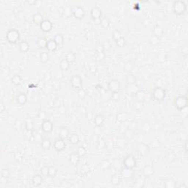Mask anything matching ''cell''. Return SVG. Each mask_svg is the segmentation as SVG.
<instances>
[{"instance_id":"obj_1","label":"cell","mask_w":188,"mask_h":188,"mask_svg":"<svg viewBox=\"0 0 188 188\" xmlns=\"http://www.w3.org/2000/svg\"><path fill=\"white\" fill-rule=\"evenodd\" d=\"M21 35L19 31L16 29H9L6 33V40L11 44H16L19 41Z\"/></svg>"},{"instance_id":"obj_2","label":"cell","mask_w":188,"mask_h":188,"mask_svg":"<svg viewBox=\"0 0 188 188\" xmlns=\"http://www.w3.org/2000/svg\"><path fill=\"white\" fill-rule=\"evenodd\" d=\"M187 11V5L184 1H175L173 3V12L177 16H182Z\"/></svg>"},{"instance_id":"obj_3","label":"cell","mask_w":188,"mask_h":188,"mask_svg":"<svg viewBox=\"0 0 188 188\" xmlns=\"http://www.w3.org/2000/svg\"><path fill=\"white\" fill-rule=\"evenodd\" d=\"M151 95H152V98L154 100L157 101L158 102H160L166 99V91L165 88H162V87H156L153 90Z\"/></svg>"},{"instance_id":"obj_4","label":"cell","mask_w":188,"mask_h":188,"mask_svg":"<svg viewBox=\"0 0 188 188\" xmlns=\"http://www.w3.org/2000/svg\"><path fill=\"white\" fill-rule=\"evenodd\" d=\"M174 105L178 111H182L187 107V97L186 96H178L174 99Z\"/></svg>"},{"instance_id":"obj_5","label":"cell","mask_w":188,"mask_h":188,"mask_svg":"<svg viewBox=\"0 0 188 188\" xmlns=\"http://www.w3.org/2000/svg\"><path fill=\"white\" fill-rule=\"evenodd\" d=\"M123 165L125 168L133 169L134 170L137 166L136 158L132 154H129L123 159Z\"/></svg>"},{"instance_id":"obj_6","label":"cell","mask_w":188,"mask_h":188,"mask_svg":"<svg viewBox=\"0 0 188 188\" xmlns=\"http://www.w3.org/2000/svg\"><path fill=\"white\" fill-rule=\"evenodd\" d=\"M70 83H71L72 88L76 90V91H79L80 89L82 88V80L81 76L79 75L76 74L72 76L71 80H70Z\"/></svg>"},{"instance_id":"obj_7","label":"cell","mask_w":188,"mask_h":188,"mask_svg":"<svg viewBox=\"0 0 188 188\" xmlns=\"http://www.w3.org/2000/svg\"><path fill=\"white\" fill-rule=\"evenodd\" d=\"M137 152L141 157H146L150 153V147L144 143H139L137 145Z\"/></svg>"},{"instance_id":"obj_8","label":"cell","mask_w":188,"mask_h":188,"mask_svg":"<svg viewBox=\"0 0 188 188\" xmlns=\"http://www.w3.org/2000/svg\"><path fill=\"white\" fill-rule=\"evenodd\" d=\"M140 90V87L136 83H135V84H127L126 88H125L126 93H127L128 96H131V97H135Z\"/></svg>"},{"instance_id":"obj_9","label":"cell","mask_w":188,"mask_h":188,"mask_svg":"<svg viewBox=\"0 0 188 188\" xmlns=\"http://www.w3.org/2000/svg\"><path fill=\"white\" fill-rule=\"evenodd\" d=\"M65 146H66V144H65L64 140L60 138V137L54 140V141L53 148L57 152H61V151H64L65 148Z\"/></svg>"},{"instance_id":"obj_10","label":"cell","mask_w":188,"mask_h":188,"mask_svg":"<svg viewBox=\"0 0 188 188\" xmlns=\"http://www.w3.org/2000/svg\"><path fill=\"white\" fill-rule=\"evenodd\" d=\"M72 13L73 14L74 17L78 20L82 19L85 16V11H84V10L82 7L80 6L74 7L73 10H72Z\"/></svg>"},{"instance_id":"obj_11","label":"cell","mask_w":188,"mask_h":188,"mask_svg":"<svg viewBox=\"0 0 188 188\" xmlns=\"http://www.w3.org/2000/svg\"><path fill=\"white\" fill-rule=\"evenodd\" d=\"M91 17L95 21H100L102 18V10L99 7H93L91 10Z\"/></svg>"},{"instance_id":"obj_12","label":"cell","mask_w":188,"mask_h":188,"mask_svg":"<svg viewBox=\"0 0 188 188\" xmlns=\"http://www.w3.org/2000/svg\"><path fill=\"white\" fill-rule=\"evenodd\" d=\"M108 89L112 93L119 92L121 89L120 82L116 79H113V80H110L108 82Z\"/></svg>"},{"instance_id":"obj_13","label":"cell","mask_w":188,"mask_h":188,"mask_svg":"<svg viewBox=\"0 0 188 188\" xmlns=\"http://www.w3.org/2000/svg\"><path fill=\"white\" fill-rule=\"evenodd\" d=\"M54 125L53 123L49 119H46L43 121L41 123V130L44 133H51L53 131Z\"/></svg>"},{"instance_id":"obj_14","label":"cell","mask_w":188,"mask_h":188,"mask_svg":"<svg viewBox=\"0 0 188 188\" xmlns=\"http://www.w3.org/2000/svg\"><path fill=\"white\" fill-rule=\"evenodd\" d=\"M52 28H53V25L49 19H44L40 25V29L43 33H49L52 31Z\"/></svg>"},{"instance_id":"obj_15","label":"cell","mask_w":188,"mask_h":188,"mask_svg":"<svg viewBox=\"0 0 188 188\" xmlns=\"http://www.w3.org/2000/svg\"><path fill=\"white\" fill-rule=\"evenodd\" d=\"M154 172H155V169L152 166H150V165H147V166H144V168L141 170L142 175L145 178H148V177L152 176L154 174Z\"/></svg>"},{"instance_id":"obj_16","label":"cell","mask_w":188,"mask_h":188,"mask_svg":"<svg viewBox=\"0 0 188 188\" xmlns=\"http://www.w3.org/2000/svg\"><path fill=\"white\" fill-rule=\"evenodd\" d=\"M122 177L124 179H131V178H133V176H135V171L133 170V169H128L125 168L123 169V170L121 171V174Z\"/></svg>"},{"instance_id":"obj_17","label":"cell","mask_w":188,"mask_h":188,"mask_svg":"<svg viewBox=\"0 0 188 188\" xmlns=\"http://www.w3.org/2000/svg\"><path fill=\"white\" fill-rule=\"evenodd\" d=\"M146 185V178L144 176H138L135 180L132 187L135 188H143Z\"/></svg>"},{"instance_id":"obj_18","label":"cell","mask_w":188,"mask_h":188,"mask_svg":"<svg viewBox=\"0 0 188 188\" xmlns=\"http://www.w3.org/2000/svg\"><path fill=\"white\" fill-rule=\"evenodd\" d=\"M80 157L77 154V153L74 152L72 153V154L69 155V159H68V161L71 163V165L74 166H77L79 162H80Z\"/></svg>"},{"instance_id":"obj_19","label":"cell","mask_w":188,"mask_h":188,"mask_svg":"<svg viewBox=\"0 0 188 188\" xmlns=\"http://www.w3.org/2000/svg\"><path fill=\"white\" fill-rule=\"evenodd\" d=\"M43 183V176L41 174H35L32 178V184L34 187H40Z\"/></svg>"},{"instance_id":"obj_20","label":"cell","mask_w":188,"mask_h":188,"mask_svg":"<svg viewBox=\"0 0 188 188\" xmlns=\"http://www.w3.org/2000/svg\"><path fill=\"white\" fill-rule=\"evenodd\" d=\"M27 96L25 93H19L16 96V102L19 105H25L27 102Z\"/></svg>"},{"instance_id":"obj_21","label":"cell","mask_w":188,"mask_h":188,"mask_svg":"<svg viewBox=\"0 0 188 188\" xmlns=\"http://www.w3.org/2000/svg\"><path fill=\"white\" fill-rule=\"evenodd\" d=\"M104 118L102 115L98 114V115H95L94 117V124L96 127H101L104 125Z\"/></svg>"},{"instance_id":"obj_22","label":"cell","mask_w":188,"mask_h":188,"mask_svg":"<svg viewBox=\"0 0 188 188\" xmlns=\"http://www.w3.org/2000/svg\"><path fill=\"white\" fill-rule=\"evenodd\" d=\"M25 129L27 131H35V123L32 119H27L25 121Z\"/></svg>"},{"instance_id":"obj_23","label":"cell","mask_w":188,"mask_h":188,"mask_svg":"<svg viewBox=\"0 0 188 188\" xmlns=\"http://www.w3.org/2000/svg\"><path fill=\"white\" fill-rule=\"evenodd\" d=\"M70 131L66 128V127H61L59 129V137L62 139H67L70 136Z\"/></svg>"},{"instance_id":"obj_24","label":"cell","mask_w":188,"mask_h":188,"mask_svg":"<svg viewBox=\"0 0 188 188\" xmlns=\"http://www.w3.org/2000/svg\"><path fill=\"white\" fill-rule=\"evenodd\" d=\"M41 148L45 151H49L52 148V141L49 138H44L41 143Z\"/></svg>"},{"instance_id":"obj_25","label":"cell","mask_w":188,"mask_h":188,"mask_svg":"<svg viewBox=\"0 0 188 188\" xmlns=\"http://www.w3.org/2000/svg\"><path fill=\"white\" fill-rule=\"evenodd\" d=\"M57 46H58V45L56 44L55 41H54V39H51V40H49L48 42H47L46 49L49 52H54V51L57 50Z\"/></svg>"},{"instance_id":"obj_26","label":"cell","mask_w":188,"mask_h":188,"mask_svg":"<svg viewBox=\"0 0 188 188\" xmlns=\"http://www.w3.org/2000/svg\"><path fill=\"white\" fill-rule=\"evenodd\" d=\"M18 49L22 53H27L29 50V44L27 41H23L19 43L18 45Z\"/></svg>"},{"instance_id":"obj_27","label":"cell","mask_w":188,"mask_h":188,"mask_svg":"<svg viewBox=\"0 0 188 188\" xmlns=\"http://www.w3.org/2000/svg\"><path fill=\"white\" fill-rule=\"evenodd\" d=\"M48 41L47 39L44 37H38L37 39V41H36V45H37V48L40 49H45L46 46V44Z\"/></svg>"},{"instance_id":"obj_28","label":"cell","mask_w":188,"mask_h":188,"mask_svg":"<svg viewBox=\"0 0 188 188\" xmlns=\"http://www.w3.org/2000/svg\"><path fill=\"white\" fill-rule=\"evenodd\" d=\"M44 16L41 13H35L33 16V22L36 25H40L44 21Z\"/></svg>"},{"instance_id":"obj_29","label":"cell","mask_w":188,"mask_h":188,"mask_svg":"<svg viewBox=\"0 0 188 188\" xmlns=\"http://www.w3.org/2000/svg\"><path fill=\"white\" fill-rule=\"evenodd\" d=\"M143 107H144V102H143V101L135 100V101L132 103L133 110L135 111H137V112H140V110H142Z\"/></svg>"},{"instance_id":"obj_30","label":"cell","mask_w":188,"mask_h":188,"mask_svg":"<svg viewBox=\"0 0 188 188\" xmlns=\"http://www.w3.org/2000/svg\"><path fill=\"white\" fill-rule=\"evenodd\" d=\"M121 176L120 174H115L111 177L110 183L111 185H113V186L115 187L119 186L121 183Z\"/></svg>"},{"instance_id":"obj_31","label":"cell","mask_w":188,"mask_h":188,"mask_svg":"<svg viewBox=\"0 0 188 188\" xmlns=\"http://www.w3.org/2000/svg\"><path fill=\"white\" fill-rule=\"evenodd\" d=\"M164 34V30L162 29V27L159 25H157L154 26V29H153V35L157 37H161Z\"/></svg>"},{"instance_id":"obj_32","label":"cell","mask_w":188,"mask_h":188,"mask_svg":"<svg viewBox=\"0 0 188 188\" xmlns=\"http://www.w3.org/2000/svg\"><path fill=\"white\" fill-rule=\"evenodd\" d=\"M68 140L72 145H77L80 142V138L76 133H72L68 137Z\"/></svg>"},{"instance_id":"obj_33","label":"cell","mask_w":188,"mask_h":188,"mask_svg":"<svg viewBox=\"0 0 188 188\" xmlns=\"http://www.w3.org/2000/svg\"><path fill=\"white\" fill-rule=\"evenodd\" d=\"M65 60L69 63L70 64L74 63L76 60V56L75 54V53H74L73 52H68V53L65 54Z\"/></svg>"},{"instance_id":"obj_34","label":"cell","mask_w":188,"mask_h":188,"mask_svg":"<svg viewBox=\"0 0 188 188\" xmlns=\"http://www.w3.org/2000/svg\"><path fill=\"white\" fill-rule=\"evenodd\" d=\"M11 82L14 85L19 86L22 83V78L18 74L13 75V76L11 77Z\"/></svg>"},{"instance_id":"obj_35","label":"cell","mask_w":188,"mask_h":188,"mask_svg":"<svg viewBox=\"0 0 188 188\" xmlns=\"http://www.w3.org/2000/svg\"><path fill=\"white\" fill-rule=\"evenodd\" d=\"M60 68L63 72H68L70 68V63L65 59H63L60 63Z\"/></svg>"},{"instance_id":"obj_36","label":"cell","mask_w":188,"mask_h":188,"mask_svg":"<svg viewBox=\"0 0 188 188\" xmlns=\"http://www.w3.org/2000/svg\"><path fill=\"white\" fill-rule=\"evenodd\" d=\"M151 131V126L148 122L146 121L144 122V123H142V125H141V131H142L143 134L149 133Z\"/></svg>"},{"instance_id":"obj_37","label":"cell","mask_w":188,"mask_h":188,"mask_svg":"<svg viewBox=\"0 0 188 188\" xmlns=\"http://www.w3.org/2000/svg\"><path fill=\"white\" fill-rule=\"evenodd\" d=\"M146 95H147V93H146V91L140 90L135 97V99H136V100L141 101H143V102H144L145 99H146Z\"/></svg>"},{"instance_id":"obj_38","label":"cell","mask_w":188,"mask_h":188,"mask_svg":"<svg viewBox=\"0 0 188 188\" xmlns=\"http://www.w3.org/2000/svg\"><path fill=\"white\" fill-rule=\"evenodd\" d=\"M127 114L124 112H120L117 114L116 115V120L117 121H119V123H123L127 121Z\"/></svg>"},{"instance_id":"obj_39","label":"cell","mask_w":188,"mask_h":188,"mask_svg":"<svg viewBox=\"0 0 188 188\" xmlns=\"http://www.w3.org/2000/svg\"><path fill=\"white\" fill-rule=\"evenodd\" d=\"M39 58H40V60H41V63H46L49 60V54L47 52H42L41 54H40V56H39Z\"/></svg>"},{"instance_id":"obj_40","label":"cell","mask_w":188,"mask_h":188,"mask_svg":"<svg viewBox=\"0 0 188 188\" xmlns=\"http://www.w3.org/2000/svg\"><path fill=\"white\" fill-rule=\"evenodd\" d=\"M91 172V168H90L89 166L86 164H84L80 168V174H81L82 176H86Z\"/></svg>"},{"instance_id":"obj_41","label":"cell","mask_w":188,"mask_h":188,"mask_svg":"<svg viewBox=\"0 0 188 188\" xmlns=\"http://www.w3.org/2000/svg\"><path fill=\"white\" fill-rule=\"evenodd\" d=\"M54 41H55L56 44L58 46L63 45L64 44V41H65V39H64L63 35L62 34H57L55 35L54 37Z\"/></svg>"},{"instance_id":"obj_42","label":"cell","mask_w":188,"mask_h":188,"mask_svg":"<svg viewBox=\"0 0 188 188\" xmlns=\"http://www.w3.org/2000/svg\"><path fill=\"white\" fill-rule=\"evenodd\" d=\"M164 187L166 188H176L177 187L176 182L172 179H168L164 182Z\"/></svg>"},{"instance_id":"obj_43","label":"cell","mask_w":188,"mask_h":188,"mask_svg":"<svg viewBox=\"0 0 188 188\" xmlns=\"http://www.w3.org/2000/svg\"><path fill=\"white\" fill-rule=\"evenodd\" d=\"M87 151H87V148H86L84 146H80L78 147L76 153H77L78 155L80 156V158H81V157H84V156L87 154Z\"/></svg>"},{"instance_id":"obj_44","label":"cell","mask_w":188,"mask_h":188,"mask_svg":"<svg viewBox=\"0 0 188 188\" xmlns=\"http://www.w3.org/2000/svg\"><path fill=\"white\" fill-rule=\"evenodd\" d=\"M33 138L35 142L37 143H41L42 140H44L41 134H40L39 132H35V131L33 132Z\"/></svg>"},{"instance_id":"obj_45","label":"cell","mask_w":188,"mask_h":188,"mask_svg":"<svg viewBox=\"0 0 188 188\" xmlns=\"http://www.w3.org/2000/svg\"><path fill=\"white\" fill-rule=\"evenodd\" d=\"M115 44H116L117 46L119 47V48H123V47H125L126 45H127V40H126V38H125L124 37L122 36L121 38H119V40H117V41H115Z\"/></svg>"},{"instance_id":"obj_46","label":"cell","mask_w":188,"mask_h":188,"mask_svg":"<svg viewBox=\"0 0 188 188\" xmlns=\"http://www.w3.org/2000/svg\"><path fill=\"white\" fill-rule=\"evenodd\" d=\"M137 81L136 76L135 75L131 74H129L127 76V78H126V82H127V84H135Z\"/></svg>"},{"instance_id":"obj_47","label":"cell","mask_w":188,"mask_h":188,"mask_svg":"<svg viewBox=\"0 0 188 188\" xmlns=\"http://www.w3.org/2000/svg\"><path fill=\"white\" fill-rule=\"evenodd\" d=\"M160 42V37H157V36H155L154 35L150 37L149 38V44L152 46H156L157 44H159Z\"/></svg>"},{"instance_id":"obj_48","label":"cell","mask_w":188,"mask_h":188,"mask_svg":"<svg viewBox=\"0 0 188 188\" xmlns=\"http://www.w3.org/2000/svg\"><path fill=\"white\" fill-rule=\"evenodd\" d=\"M100 25H101V27L104 28H108L110 25V21L107 17H104V18H101L100 20Z\"/></svg>"},{"instance_id":"obj_49","label":"cell","mask_w":188,"mask_h":188,"mask_svg":"<svg viewBox=\"0 0 188 188\" xmlns=\"http://www.w3.org/2000/svg\"><path fill=\"white\" fill-rule=\"evenodd\" d=\"M57 174V169L54 166H49V178H54Z\"/></svg>"},{"instance_id":"obj_50","label":"cell","mask_w":188,"mask_h":188,"mask_svg":"<svg viewBox=\"0 0 188 188\" xmlns=\"http://www.w3.org/2000/svg\"><path fill=\"white\" fill-rule=\"evenodd\" d=\"M135 136V131H133L132 129H127L124 132V137L127 139H131L133 137Z\"/></svg>"},{"instance_id":"obj_51","label":"cell","mask_w":188,"mask_h":188,"mask_svg":"<svg viewBox=\"0 0 188 188\" xmlns=\"http://www.w3.org/2000/svg\"><path fill=\"white\" fill-rule=\"evenodd\" d=\"M121 37H122V34L120 31L117 30V29L116 30L113 31V33H112V38L115 42L117 41V40H119V38H121Z\"/></svg>"},{"instance_id":"obj_52","label":"cell","mask_w":188,"mask_h":188,"mask_svg":"<svg viewBox=\"0 0 188 188\" xmlns=\"http://www.w3.org/2000/svg\"><path fill=\"white\" fill-rule=\"evenodd\" d=\"M49 166H44L41 169V174L43 176V177H49Z\"/></svg>"},{"instance_id":"obj_53","label":"cell","mask_w":188,"mask_h":188,"mask_svg":"<svg viewBox=\"0 0 188 188\" xmlns=\"http://www.w3.org/2000/svg\"><path fill=\"white\" fill-rule=\"evenodd\" d=\"M77 94L79 98H80V99H82V100H84L86 98V96H87V92H86L85 90L83 89V88H81V89H80L79 91H77Z\"/></svg>"},{"instance_id":"obj_54","label":"cell","mask_w":188,"mask_h":188,"mask_svg":"<svg viewBox=\"0 0 188 188\" xmlns=\"http://www.w3.org/2000/svg\"><path fill=\"white\" fill-rule=\"evenodd\" d=\"M10 175H11V172L7 168H3L1 171V176L2 177L8 178L10 176Z\"/></svg>"},{"instance_id":"obj_55","label":"cell","mask_w":188,"mask_h":188,"mask_svg":"<svg viewBox=\"0 0 188 188\" xmlns=\"http://www.w3.org/2000/svg\"><path fill=\"white\" fill-rule=\"evenodd\" d=\"M111 99L114 101H119L121 99V94L119 92H115L112 93V96H111Z\"/></svg>"},{"instance_id":"obj_56","label":"cell","mask_w":188,"mask_h":188,"mask_svg":"<svg viewBox=\"0 0 188 188\" xmlns=\"http://www.w3.org/2000/svg\"><path fill=\"white\" fill-rule=\"evenodd\" d=\"M96 58L99 61H103L104 59L106 58V54L105 52H101V53H96Z\"/></svg>"},{"instance_id":"obj_57","label":"cell","mask_w":188,"mask_h":188,"mask_svg":"<svg viewBox=\"0 0 188 188\" xmlns=\"http://www.w3.org/2000/svg\"><path fill=\"white\" fill-rule=\"evenodd\" d=\"M96 53H101V52H105V49H104V46L102 44H99V45L96 46Z\"/></svg>"},{"instance_id":"obj_58","label":"cell","mask_w":188,"mask_h":188,"mask_svg":"<svg viewBox=\"0 0 188 188\" xmlns=\"http://www.w3.org/2000/svg\"><path fill=\"white\" fill-rule=\"evenodd\" d=\"M37 118L41 119V120L44 121L46 120V119H47V115L46 113V112H44V111H40V112H38V114H37Z\"/></svg>"},{"instance_id":"obj_59","label":"cell","mask_w":188,"mask_h":188,"mask_svg":"<svg viewBox=\"0 0 188 188\" xmlns=\"http://www.w3.org/2000/svg\"><path fill=\"white\" fill-rule=\"evenodd\" d=\"M7 183H8V178L1 176V178H0V186L5 187Z\"/></svg>"},{"instance_id":"obj_60","label":"cell","mask_w":188,"mask_h":188,"mask_svg":"<svg viewBox=\"0 0 188 188\" xmlns=\"http://www.w3.org/2000/svg\"><path fill=\"white\" fill-rule=\"evenodd\" d=\"M126 144V142L124 141V140L123 138H120L117 140V146L119 147H123Z\"/></svg>"},{"instance_id":"obj_61","label":"cell","mask_w":188,"mask_h":188,"mask_svg":"<svg viewBox=\"0 0 188 188\" xmlns=\"http://www.w3.org/2000/svg\"><path fill=\"white\" fill-rule=\"evenodd\" d=\"M5 110H6V107H5V104L2 101H1V103H0V112L3 113L5 111Z\"/></svg>"},{"instance_id":"obj_62","label":"cell","mask_w":188,"mask_h":188,"mask_svg":"<svg viewBox=\"0 0 188 188\" xmlns=\"http://www.w3.org/2000/svg\"><path fill=\"white\" fill-rule=\"evenodd\" d=\"M35 6H37V7H41L43 6V2L40 1V0H37L35 2Z\"/></svg>"},{"instance_id":"obj_63","label":"cell","mask_w":188,"mask_h":188,"mask_svg":"<svg viewBox=\"0 0 188 188\" xmlns=\"http://www.w3.org/2000/svg\"><path fill=\"white\" fill-rule=\"evenodd\" d=\"M35 0H29V1H27V3L29 4V5H35Z\"/></svg>"},{"instance_id":"obj_64","label":"cell","mask_w":188,"mask_h":188,"mask_svg":"<svg viewBox=\"0 0 188 188\" xmlns=\"http://www.w3.org/2000/svg\"><path fill=\"white\" fill-rule=\"evenodd\" d=\"M185 151H187V142H185Z\"/></svg>"}]
</instances>
